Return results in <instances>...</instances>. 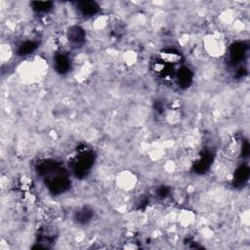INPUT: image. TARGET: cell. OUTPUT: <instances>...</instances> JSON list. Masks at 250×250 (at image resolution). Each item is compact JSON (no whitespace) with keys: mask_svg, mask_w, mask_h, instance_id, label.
I'll return each mask as SVG.
<instances>
[{"mask_svg":"<svg viewBox=\"0 0 250 250\" xmlns=\"http://www.w3.org/2000/svg\"><path fill=\"white\" fill-rule=\"evenodd\" d=\"M205 49L210 55L218 57V56L223 55L226 48H225L224 40L220 36L214 34V35H210L209 37L206 38Z\"/></svg>","mask_w":250,"mask_h":250,"instance_id":"obj_1","label":"cell"},{"mask_svg":"<svg viewBox=\"0 0 250 250\" xmlns=\"http://www.w3.org/2000/svg\"><path fill=\"white\" fill-rule=\"evenodd\" d=\"M136 182H137V180H136L135 175L128 171H124L123 173L119 174V176L116 180V183L120 187V188L125 189V190L132 189L135 187Z\"/></svg>","mask_w":250,"mask_h":250,"instance_id":"obj_3","label":"cell"},{"mask_svg":"<svg viewBox=\"0 0 250 250\" xmlns=\"http://www.w3.org/2000/svg\"><path fill=\"white\" fill-rule=\"evenodd\" d=\"M22 76L24 75L28 79H37L44 73L43 62H32L30 63L22 65L21 67Z\"/></svg>","mask_w":250,"mask_h":250,"instance_id":"obj_2","label":"cell"}]
</instances>
